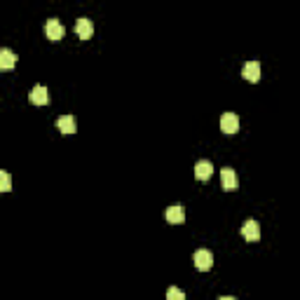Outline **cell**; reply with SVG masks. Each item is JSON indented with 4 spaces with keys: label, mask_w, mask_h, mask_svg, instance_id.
Listing matches in <instances>:
<instances>
[{
    "label": "cell",
    "mask_w": 300,
    "mask_h": 300,
    "mask_svg": "<svg viewBox=\"0 0 300 300\" xmlns=\"http://www.w3.org/2000/svg\"><path fill=\"white\" fill-rule=\"evenodd\" d=\"M164 216H167L169 223H183L185 221V211H183V206H181V204H172L167 209V213H164Z\"/></svg>",
    "instance_id": "11"
},
{
    "label": "cell",
    "mask_w": 300,
    "mask_h": 300,
    "mask_svg": "<svg viewBox=\"0 0 300 300\" xmlns=\"http://www.w3.org/2000/svg\"><path fill=\"white\" fill-rule=\"evenodd\" d=\"M242 234H244V239H249V242H258V239H261V225H258V221H253V218L244 221Z\"/></svg>",
    "instance_id": "3"
},
{
    "label": "cell",
    "mask_w": 300,
    "mask_h": 300,
    "mask_svg": "<svg viewBox=\"0 0 300 300\" xmlns=\"http://www.w3.org/2000/svg\"><path fill=\"white\" fill-rule=\"evenodd\" d=\"M242 75H244L249 82H258L261 80V63L258 61H246L242 68Z\"/></svg>",
    "instance_id": "7"
},
{
    "label": "cell",
    "mask_w": 300,
    "mask_h": 300,
    "mask_svg": "<svg viewBox=\"0 0 300 300\" xmlns=\"http://www.w3.org/2000/svg\"><path fill=\"white\" fill-rule=\"evenodd\" d=\"M0 190H3V192H10L12 190V178L7 172H0Z\"/></svg>",
    "instance_id": "13"
},
{
    "label": "cell",
    "mask_w": 300,
    "mask_h": 300,
    "mask_svg": "<svg viewBox=\"0 0 300 300\" xmlns=\"http://www.w3.org/2000/svg\"><path fill=\"white\" fill-rule=\"evenodd\" d=\"M218 300H237V298H232V295H221Z\"/></svg>",
    "instance_id": "15"
},
{
    "label": "cell",
    "mask_w": 300,
    "mask_h": 300,
    "mask_svg": "<svg viewBox=\"0 0 300 300\" xmlns=\"http://www.w3.org/2000/svg\"><path fill=\"white\" fill-rule=\"evenodd\" d=\"M195 267L197 270H202V272H206V270H211L213 267V253L211 251H206V249H200V251H195Z\"/></svg>",
    "instance_id": "1"
},
{
    "label": "cell",
    "mask_w": 300,
    "mask_h": 300,
    "mask_svg": "<svg viewBox=\"0 0 300 300\" xmlns=\"http://www.w3.org/2000/svg\"><path fill=\"white\" fill-rule=\"evenodd\" d=\"M56 127H59L61 134H75L78 132V122H75V117L73 115H61L59 120H56Z\"/></svg>",
    "instance_id": "9"
},
{
    "label": "cell",
    "mask_w": 300,
    "mask_h": 300,
    "mask_svg": "<svg viewBox=\"0 0 300 300\" xmlns=\"http://www.w3.org/2000/svg\"><path fill=\"white\" fill-rule=\"evenodd\" d=\"M221 183H223V190H228V192L237 190V174L230 167H223L221 169Z\"/></svg>",
    "instance_id": "5"
},
{
    "label": "cell",
    "mask_w": 300,
    "mask_h": 300,
    "mask_svg": "<svg viewBox=\"0 0 300 300\" xmlns=\"http://www.w3.org/2000/svg\"><path fill=\"white\" fill-rule=\"evenodd\" d=\"M75 33H78L80 40H89L92 33H94V24L89 22L87 17H80L78 22H75Z\"/></svg>",
    "instance_id": "4"
},
{
    "label": "cell",
    "mask_w": 300,
    "mask_h": 300,
    "mask_svg": "<svg viewBox=\"0 0 300 300\" xmlns=\"http://www.w3.org/2000/svg\"><path fill=\"white\" fill-rule=\"evenodd\" d=\"M211 174H213V164L209 160H200L195 164V178H197V181H206Z\"/></svg>",
    "instance_id": "10"
},
{
    "label": "cell",
    "mask_w": 300,
    "mask_h": 300,
    "mask_svg": "<svg viewBox=\"0 0 300 300\" xmlns=\"http://www.w3.org/2000/svg\"><path fill=\"white\" fill-rule=\"evenodd\" d=\"M28 99H31V103H35V106H45V103L50 101V96H47V87H42V84H35V87L31 89Z\"/></svg>",
    "instance_id": "8"
},
{
    "label": "cell",
    "mask_w": 300,
    "mask_h": 300,
    "mask_svg": "<svg viewBox=\"0 0 300 300\" xmlns=\"http://www.w3.org/2000/svg\"><path fill=\"white\" fill-rule=\"evenodd\" d=\"M45 33H47L50 40H61L63 33H66V28H63V24L59 22V19H47V24H45Z\"/></svg>",
    "instance_id": "2"
},
{
    "label": "cell",
    "mask_w": 300,
    "mask_h": 300,
    "mask_svg": "<svg viewBox=\"0 0 300 300\" xmlns=\"http://www.w3.org/2000/svg\"><path fill=\"white\" fill-rule=\"evenodd\" d=\"M14 63H17V56L12 54V50L3 47V50H0V68H3V71H10V68H14Z\"/></svg>",
    "instance_id": "12"
},
{
    "label": "cell",
    "mask_w": 300,
    "mask_h": 300,
    "mask_svg": "<svg viewBox=\"0 0 300 300\" xmlns=\"http://www.w3.org/2000/svg\"><path fill=\"white\" fill-rule=\"evenodd\" d=\"M167 300H185V293L178 286H169L167 291Z\"/></svg>",
    "instance_id": "14"
},
{
    "label": "cell",
    "mask_w": 300,
    "mask_h": 300,
    "mask_svg": "<svg viewBox=\"0 0 300 300\" xmlns=\"http://www.w3.org/2000/svg\"><path fill=\"white\" fill-rule=\"evenodd\" d=\"M221 129L225 134H234L239 129V117L234 113H223L221 115Z\"/></svg>",
    "instance_id": "6"
}]
</instances>
